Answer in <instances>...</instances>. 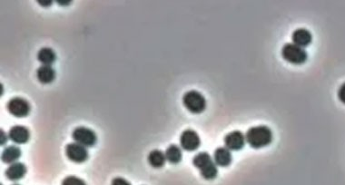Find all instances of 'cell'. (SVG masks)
Instances as JSON below:
<instances>
[{"mask_svg":"<svg viewBox=\"0 0 345 185\" xmlns=\"http://www.w3.org/2000/svg\"><path fill=\"white\" fill-rule=\"evenodd\" d=\"M246 143L254 149L264 148L273 142L274 135L270 128L265 125L251 127L245 133Z\"/></svg>","mask_w":345,"mask_h":185,"instance_id":"1","label":"cell"},{"mask_svg":"<svg viewBox=\"0 0 345 185\" xmlns=\"http://www.w3.org/2000/svg\"><path fill=\"white\" fill-rule=\"evenodd\" d=\"M193 163L200 171V174L204 179L210 181L216 178L218 174L217 165L207 152L197 154L193 159Z\"/></svg>","mask_w":345,"mask_h":185,"instance_id":"2","label":"cell"},{"mask_svg":"<svg viewBox=\"0 0 345 185\" xmlns=\"http://www.w3.org/2000/svg\"><path fill=\"white\" fill-rule=\"evenodd\" d=\"M183 104L187 110L193 114H201L207 108V100L201 92L191 90L183 96Z\"/></svg>","mask_w":345,"mask_h":185,"instance_id":"3","label":"cell"},{"mask_svg":"<svg viewBox=\"0 0 345 185\" xmlns=\"http://www.w3.org/2000/svg\"><path fill=\"white\" fill-rule=\"evenodd\" d=\"M282 57L288 63L293 64H305L308 58V54L305 48L288 43L282 46Z\"/></svg>","mask_w":345,"mask_h":185,"instance_id":"4","label":"cell"},{"mask_svg":"<svg viewBox=\"0 0 345 185\" xmlns=\"http://www.w3.org/2000/svg\"><path fill=\"white\" fill-rule=\"evenodd\" d=\"M72 136L75 143L85 147H92L97 144L98 141L97 134L93 130L83 126L75 128L72 133Z\"/></svg>","mask_w":345,"mask_h":185,"instance_id":"5","label":"cell"},{"mask_svg":"<svg viewBox=\"0 0 345 185\" xmlns=\"http://www.w3.org/2000/svg\"><path fill=\"white\" fill-rule=\"evenodd\" d=\"M180 145L184 150L193 152L199 148L201 145V140L196 131L192 129H187L181 134Z\"/></svg>","mask_w":345,"mask_h":185,"instance_id":"6","label":"cell"},{"mask_svg":"<svg viewBox=\"0 0 345 185\" xmlns=\"http://www.w3.org/2000/svg\"><path fill=\"white\" fill-rule=\"evenodd\" d=\"M7 110L12 116L16 117H25L29 116L31 107L27 100L20 97H15L7 103Z\"/></svg>","mask_w":345,"mask_h":185,"instance_id":"7","label":"cell"},{"mask_svg":"<svg viewBox=\"0 0 345 185\" xmlns=\"http://www.w3.org/2000/svg\"><path fill=\"white\" fill-rule=\"evenodd\" d=\"M66 154L69 160L75 163L86 162L88 158V152L86 150V147L77 143H73L67 145Z\"/></svg>","mask_w":345,"mask_h":185,"instance_id":"8","label":"cell"},{"mask_svg":"<svg viewBox=\"0 0 345 185\" xmlns=\"http://www.w3.org/2000/svg\"><path fill=\"white\" fill-rule=\"evenodd\" d=\"M224 145L227 149L230 151H240L244 147L246 143L245 134L242 133L241 131H233L227 133L224 139Z\"/></svg>","mask_w":345,"mask_h":185,"instance_id":"9","label":"cell"},{"mask_svg":"<svg viewBox=\"0 0 345 185\" xmlns=\"http://www.w3.org/2000/svg\"><path fill=\"white\" fill-rule=\"evenodd\" d=\"M8 136L12 142H14L15 144L24 145L29 142L30 133L28 128L24 127L21 125H16L10 129Z\"/></svg>","mask_w":345,"mask_h":185,"instance_id":"10","label":"cell"},{"mask_svg":"<svg viewBox=\"0 0 345 185\" xmlns=\"http://www.w3.org/2000/svg\"><path fill=\"white\" fill-rule=\"evenodd\" d=\"M293 44L305 48L309 46L312 41V35L310 31L305 29H298L293 31L292 35Z\"/></svg>","mask_w":345,"mask_h":185,"instance_id":"11","label":"cell"},{"mask_svg":"<svg viewBox=\"0 0 345 185\" xmlns=\"http://www.w3.org/2000/svg\"><path fill=\"white\" fill-rule=\"evenodd\" d=\"M232 154L226 147H219L213 153V161L216 165L221 167H227L232 162Z\"/></svg>","mask_w":345,"mask_h":185,"instance_id":"12","label":"cell"},{"mask_svg":"<svg viewBox=\"0 0 345 185\" xmlns=\"http://www.w3.org/2000/svg\"><path fill=\"white\" fill-rule=\"evenodd\" d=\"M27 174V167L22 162H15L12 163L9 167L6 169V178L13 182L22 179L25 174Z\"/></svg>","mask_w":345,"mask_h":185,"instance_id":"13","label":"cell"},{"mask_svg":"<svg viewBox=\"0 0 345 185\" xmlns=\"http://www.w3.org/2000/svg\"><path fill=\"white\" fill-rule=\"evenodd\" d=\"M36 76L41 84L48 85L56 78V72L51 65H42L36 71Z\"/></svg>","mask_w":345,"mask_h":185,"instance_id":"14","label":"cell"},{"mask_svg":"<svg viewBox=\"0 0 345 185\" xmlns=\"http://www.w3.org/2000/svg\"><path fill=\"white\" fill-rule=\"evenodd\" d=\"M20 156H21L20 149L17 146L10 145L3 151L2 155H1V160L4 163L12 164V163H15L17 162Z\"/></svg>","mask_w":345,"mask_h":185,"instance_id":"15","label":"cell"},{"mask_svg":"<svg viewBox=\"0 0 345 185\" xmlns=\"http://www.w3.org/2000/svg\"><path fill=\"white\" fill-rule=\"evenodd\" d=\"M37 59L43 65H51L55 63L57 56L55 51L51 48L43 47L37 54Z\"/></svg>","mask_w":345,"mask_h":185,"instance_id":"16","label":"cell"},{"mask_svg":"<svg viewBox=\"0 0 345 185\" xmlns=\"http://www.w3.org/2000/svg\"><path fill=\"white\" fill-rule=\"evenodd\" d=\"M166 158L167 161L172 164H177L181 162L183 154L180 147L175 145H171L166 151Z\"/></svg>","mask_w":345,"mask_h":185,"instance_id":"17","label":"cell"},{"mask_svg":"<svg viewBox=\"0 0 345 185\" xmlns=\"http://www.w3.org/2000/svg\"><path fill=\"white\" fill-rule=\"evenodd\" d=\"M166 154L159 150L152 151L148 155L150 165L154 168H161L166 163Z\"/></svg>","mask_w":345,"mask_h":185,"instance_id":"18","label":"cell"},{"mask_svg":"<svg viewBox=\"0 0 345 185\" xmlns=\"http://www.w3.org/2000/svg\"><path fill=\"white\" fill-rule=\"evenodd\" d=\"M62 185H86L83 180L76 176H69L64 179Z\"/></svg>","mask_w":345,"mask_h":185,"instance_id":"19","label":"cell"},{"mask_svg":"<svg viewBox=\"0 0 345 185\" xmlns=\"http://www.w3.org/2000/svg\"><path fill=\"white\" fill-rule=\"evenodd\" d=\"M338 98L340 101L345 104V83H344L338 90Z\"/></svg>","mask_w":345,"mask_h":185,"instance_id":"20","label":"cell"},{"mask_svg":"<svg viewBox=\"0 0 345 185\" xmlns=\"http://www.w3.org/2000/svg\"><path fill=\"white\" fill-rule=\"evenodd\" d=\"M131 185V184L129 182H127V180L124 179V178L117 177V178H115L112 181V185Z\"/></svg>","mask_w":345,"mask_h":185,"instance_id":"21","label":"cell"},{"mask_svg":"<svg viewBox=\"0 0 345 185\" xmlns=\"http://www.w3.org/2000/svg\"><path fill=\"white\" fill-rule=\"evenodd\" d=\"M6 143V133L3 131H1V145H5Z\"/></svg>","mask_w":345,"mask_h":185,"instance_id":"22","label":"cell"},{"mask_svg":"<svg viewBox=\"0 0 345 185\" xmlns=\"http://www.w3.org/2000/svg\"><path fill=\"white\" fill-rule=\"evenodd\" d=\"M38 3L40 4L41 6H49L52 5V1H43V0H40V1H38Z\"/></svg>","mask_w":345,"mask_h":185,"instance_id":"23","label":"cell"},{"mask_svg":"<svg viewBox=\"0 0 345 185\" xmlns=\"http://www.w3.org/2000/svg\"><path fill=\"white\" fill-rule=\"evenodd\" d=\"M58 4L60 5V6H68V5H69L71 2L70 1H68V2H62V1H58Z\"/></svg>","mask_w":345,"mask_h":185,"instance_id":"24","label":"cell"},{"mask_svg":"<svg viewBox=\"0 0 345 185\" xmlns=\"http://www.w3.org/2000/svg\"></svg>","mask_w":345,"mask_h":185,"instance_id":"25","label":"cell"}]
</instances>
